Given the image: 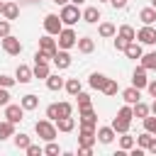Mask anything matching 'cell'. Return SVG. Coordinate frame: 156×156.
Segmentation results:
<instances>
[{
	"instance_id": "obj_1",
	"label": "cell",
	"mask_w": 156,
	"mask_h": 156,
	"mask_svg": "<svg viewBox=\"0 0 156 156\" xmlns=\"http://www.w3.org/2000/svg\"><path fill=\"white\" fill-rule=\"evenodd\" d=\"M34 132H37V136L44 139V141H54L56 134H58V129H56V124H54L51 119H39V122L34 124Z\"/></svg>"
},
{
	"instance_id": "obj_2",
	"label": "cell",
	"mask_w": 156,
	"mask_h": 156,
	"mask_svg": "<svg viewBox=\"0 0 156 156\" xmlns=\"http://www.w3.org/2000/svg\"><path fill=\"white\" fill-rule=\"evenodd\" d=\"M58 17H61V22H63L66 27H73L78 20H83V12L78 10V5H68V2H66V5L61 7V15H58Z\"/></svg>"
},
{
	"instance_id": "obj_3",
	"label": "cell",
	"mask_w": 156,
	"mask_h": 156,
	"mask_svg": "<svg viewBox=\"0 0 156 156\" xmlns=\"http://www.w3.org/2000/svg\"><path fill=\"white\" fill-rule=\"evenodd\" d=\"M76 41H78V34H76L71 27H63V29L58 32V41H56V46L68 51V49H73V46H76Z\"/></svg>"
},
{
	"instance_id": "obj_4",
	"label": "cell",
	"mask_w": 156,
	"mask_h": 156,
	"mask_svg": "<svg viewBox=\"0 0 156 156\" xmlns=\"http://www.w3.org/2000/svg\"><path fill=\"white\" fill-rule=\"evenodd\" d=\"M0 41H2V49H5V54H10V56H20V54H22V41H20L17 37L7 34V37H2Z\"/></svg>"
},
{
	"instance_id": "obj_5",
	"label": "cell",
	"mask_w": 156,
	"mask_h": 156,
	"mask_svg": "<svg viewBox=\"0 0 156 156\" xmlns=\"http://www.w3.org/2000/svg\"><path fill=\"white\" fill-rule=\"evenodd\" d=\"M5 119L12 122V124L22 122V119H24V107H22V105H12V102H7V105H5Z\"/></svg>"
},
{
	"instance_id": "obj_6",
	"label": "cell",
	"mask_w": 156,
	"mask_h": 156,
	"mask_svg": "<svg viewBox=\"0 0 156 156\" xmlns=\"http://www.w3.org/2000/svg\"><path fill=\"white\" fill-rule=\"evenodd\" d=\"M44 29H46V34H51V37L56 34V37H58V32L63 29L61 17H58V15H46V17H44Z\"/></svg>"
},
{
	"instance_id": "obj_7",
	"label": "cell",
	"mask_w": 156,
	"mask_h": 156,
	"mask_svg": "<svg viewBox=\"0 0 156 156\" xmlns=\"http://www.w3.org/2000/svg\"><path fill=\"white\" fill-rule=\"evenodd\" d=\"M51 61H54V66H56L58 71H63V68L71 66V54H68L66 49H56V54L51 56Z\"/></svg>"
},
{
	"instance_id": "obj_8",
	"label": "cell",
	"mask_w": 156,
	"mask_h": 156,
	"mask_svg": "<svg viewBox=\"0 0 156 156\" xmlns=\"http://www.w3.org/2000/svg\"><path fill=\"white\" fill-rule=\"evenodd\" d=\"M136 39H139L141 44H156V27L144 24V27L136 32Z\"/></svg>"
},
{
	"instance_id": "obj_9",
	"label": "cell",
	"mask_w": 156,
	"mask_h": 156,
	"mask_svg": "<svg viewBox=\"0 0 156 156\" xmlns=\"http://www.w3.org/2000/svg\"><path fill=\"white\" fill-rule=\"evenodd\" d=\"M95 124H98V115H95V110H93V107H85V110H80V127L95 129Z\"/></svg>"
},
{
	"instance_id": "obj_10",
	"label": "cell",
	"mask_w": 156,
	"mask_h": 156,
	"mask_svg": "<svg viewBox=\"0 0 156 156\" xmlns=\"http://www.w3.org/2000/svg\"><path fill=\"white\" fill-rule=\"evenodd\" d=\"M146 83H149V78H146V68H144V66L134 68V73H132V85L141 90V88H146Z\"/></svg>"
},
{
	"instance_id": "obj_11",
	"label": "cell",
	"mask_w": 156,
	"mask_h": 156,
	"mask_svg": "<svg viewBox=\"0 0 156 156\" xmlns=\"http://www.w3.org/2000/svg\"><path fill=\"white\" fill-rule=\"evenodd\" d=\"M98 141L95 136V129H88V127H80V136H78V146H93Z\"/></svg>"
},
{
	"instance_id": "obj_12",
	"label": "cell",
	"mask_w": 156,
	"mask_h": 156,
	"mask_svg": "<svg viewBox=\"0 0 156 156\" xmlns=\"http://www.w3.org/2000/svg\"><path fill=\"white\" fill-rule=\"evenodd\" d=\"M39 49H41V51H46V54H51V56H54V54H56V49H58V46H56V39H51V34H44V37H41V39H39Z\"/></svg>"
},
{
	"instance_id": "obj_13",
	"label": "cell",
	"mask_w": 156,
	"mask_h": 156,
	"mask_svg": "<svg viewBox=\"0 0 156 156\" xmlns=\"http://www.w3.org/2000/svg\"><path fill=\"white\" fill-rule=\"evenodd\" d=\"M15 78H17V83H29V80L34 78V73H32V68H29V66L20 63V66H17V71H15Z\"/></svg>"
},
{
	"instance_id": "obj_14",
	"label": "cell",
	"mask_w": 156,
	"mask_h": 156,
	"mask_svg": "<svg viewBox=\"0 0 156 156\" xmlns=\"http://www.w3.org/2000/svg\"><path fill=\"white\" fill-rule=\"evenodd\" d=\"M76 46H78L80 54H93V51H95V41H93V37H80V39L76 41Z\"/></svg>"
},
{
	"instance_id": "obj_15",
	"label": "cell",
	"mask_w": 156,
	"mask_h": 156,
	"mask_svg": "<svg viewBox=\"0 0 156 156\" xmlns=\"http://www.w3.org/2000/svg\"><path fill=\"white\" fill-rule=\"evenodd\" d=\"M5 20H17L20 17V7L15 2H2V12H0Z\"/></svg>"
},
{
	"instance_id": "obj_16",
	"label": "cell",
	"mask_w": 156,
	"mask_h": 156,
	"mask_svg": "<svg viewBox=\"0 0 156 156\" xmlns=\"http://www.w3.org/2000/svg\"><path fill=\"white\" fill-rule=\"evenodd\" d=\"M124 54H127V58H134V61H136V58H141V44H139L136 39H134V41H129V44L124 46Z\"/></svg>"
},
{
	"instance_id": "obj_17",
	"label": "cell",
	"mask_w": 156,
	"mask_h": 156,
	"mask_svg": "<svg viewBox=\"0 0 156 156\" xmlns=\"http://www.w3.org/2000/svg\"><path fill=\"white\" fill-rule=\"evenodd\" d=\"M95 136H98L100 144H110V141L115 139V129H112V127H100V129L95 132Z\"/></svg>"
},
{
	"instance_id": "obj_18",
	"label": "cell",
	"mask_w": 156,
	"mask_h": 156,
	"mask_svg": "<svg viewBox=\"0 0 156 156\" xmlns=\"http://www.w3.org/2000/svg\"><path fill=\"white\" fill-rule=\"evenodd\" d=\"M98 34H100L102 39H110V37H115V34H117V27H115L112 22H100V27H98Z\"/></svg>"
},
{
	"instance_id": "obj_19",
	"label": "cell",
	"mask_w": 156,
	"mask_h": 156,
	"mask_svg": "<svg viewBox=\"0 0 156 156\" xmlns=\"http://www.w3.org/2000/svg\"><path fill=\"white\" fill-rule=\"evenodd\" d=\"M20 105L24 107V112H27V110H37V107H39V98H37L34 93H29V95H22Z\"/></svg>"
},
{
	"instance_id": "obj_20",
	"label": "cell",
	"mask_w": 156,
	"mask_h": 156,
	"mask_svg": "<svg viewBox=\"0 0 156 156\" xmlns=\"http://www.w3.org/2000/svg\"><path fill=\"white\" fill-rule=\"evenodd\" d=\"M73 127H76V119H73L71 115L56 119V129H58V132H73Z\"/></svg>"
},
{
	"instance_id": "obj_21",
	"label": "cell",
	"mask_w": 156,
	"mask_h": 156,
	"mask_svg": "<svg viewBox=\"0 0 156 156\" xmlns=\"http://www.w3.org/2000/svg\"><path fill=\"white\" fill-rule=\"evenodd\" d=\"M129 124H132V119H122V117H115L110 127L115 129V134H124V132H129Z\"/></svg>"
},
{
	"instance_id": "obj_22",
	"label": "cell",
	"mask_w": 156,
	"mask_h": 156,
	"mask_svg": "<svg viewBox=\"0 0 156 156\" xmlns=\"http://www.w3.org/2000/svg\"><path fill=\"white\" fill-rule=\"evenodd\" d=\"M10 136H15V124L7 119H0V141H5Z\"/></svg>"
},
{
	"instance_id": "obj_23",
	"label": "cell",
	"mask_w": 156,
	"mask_h": 156,
	"mask_svg": "<svg viewBox=\"0 0 156 156\" xmlns=\"http://www.w3.org/2000/svg\"><path fill=\"white\" fill-rule=\"evenodd\" d=\"M90 88H95V90H102L105 88V83H107V76L105 73H90Z\"/></svg>"
},
{
	"instance_id": "obj_24",
	"label": "cell",
	"mask_w": 156,
	"mask_h": 156,
	"mask_svg": "<svg viewBox=\"0 0 156 156\" xmlns=\"http://www.w3.org/2000/svg\"><path fill=\"white\" fill-rule=\"evenodd\" d=\"M63 83H66V80H63L58 73H56V76H54V73H49V76H46V88H49V90H61V88H63Z\"/></svg>"
},
{
	"instance_id": "obj_25",
	"label": "cell",
	"mask_w": 156,
	"mask_h": 156,
	"mask_svg": "<svg viewBox=\"0 0 156 156\" xmlns=\"http://www.w3.org/2000/svg\"><path fill=\"white\" fill-rule=\"evenodd\" d=\"M122 98H124V102H127V105H134V102H139V98H141V95H139V88H134V85H132V88H127V90L122 93Z\"/></svg>"
},
{
	"instance_id": "obj_26",
	"label": "cell",
	"mask_w": 156,
	"mask_h": 156,
	"mask_svg": "<svg viewBox=\"0 0 156 156\" xmlns=\"http://www.w3.org/2000/svg\"><path fill=\"white\" fill-rule=\"evenodd\" d=\"M149 112H151V110H149V105H146V102H141V100L132 105V115H134V117H139V119H144Z\"/></svg>"
},
{
	"instance_id": "obj_27",
	"label": "cell",
	"mask_w": 156,
	"mask_h": 156,
	"mask_svg": "<svg viewBox=\"0 0 156 156\" xmlns=\"http://www.w3.org/2000/svg\"><path fill=\"white\" fill-rule=\"evenodd\" d=\"M139 20H141L144 24H154V22H156V7H144V10L139 12Z\"/></svg>"
},
{
	"instance_id": "obj_28",
	"label": "cell",
	"mask_w": 156,
	"mask_h": 156,
	"mask_svg": "<svg viewBox=\"0 0 156 156\" xmlns=\"http://www.w3.org/2000/svg\"><path fill=\"white\" fill-rule=\"evenodd\" d=\"M83 20H85L88 24H95V22L100 20V10H98V7H85V10H83Z\"/></svg>"
},
{
	"instance_id": "obj_29",
	"label": "cell",
	"mask_w": 156,
	"mask_h": 156,
	"mask_svg": "<svg viewBox=\"0 0 156 156\" xmlns=\"http://www.w3.org/2000/svg\"><path fill=\"white\" fill-rule=\"evenodd\" d=\"M63 88H66V93H68V95H73V98H76V95L80 93V80H78V78H68V80L63 83Z\"/></svg>"
},
{
	"instance_id": "obj_30",
	"label": "cell",
	"mask_w": 156,
	"mask_h": 156,
	"mask_svg": "<svg viewBox=\"0 0 156 156\" xmlns=\"http://www.w3.org/2000/svg\"><path fill=\"white\" fill-rule=\"evenodd\" d=\"M141 66H144L146 71H156V51H151V54H141Z\"/></svg>"
},
{
	"instance_id": "obj_31",
	"label": "cell",
	"mask_w": 156,
	"mask_h": 156,
	"mask_svg": "<svg viewBox=\"0 0 156 156\" xmlns=\"http://www.w3.org/2000/svg\"><path fill=\"white\" fill-rule=\"evenodd\" d=\"M134 144H136V139H134V136H129L127 132H124V134L119 136V149H122V151H129V149H132Z\"/></svg>"
},
{
	"instance_id": "obj_32",
	"label": "cell",
	"mask_w": 156,
	"mask_h": 156,
	"mask_svg": "<svg viewBox=\"0 0 156 156\" xmlns=\"http://www.w3.org/2000/svg\"><path fill=\"white\" fill-rule=\"evenodd\" d=\"M117 34H119V37H124V39H127V41H134V39H136V32H134V29H132V27H129V24H122V27H119V32H117Z\"/></svg>"
},
{
	"instance_id": "obj_33",
	"label": "cell",
	"mask_w": 156,
	"mask_h": 156,
	"mask_svg": "<svg viewBox=\"0 0 156 156\" xmlns=\"http://www.w3.org/2000/svg\"><path fill=\"white\" fill-rule=\"evenodd\" d=\"M32 73H34V78H44V80H46V76H49L51 71H49V63H37Z\"/></svg>"
},
{
	"instance_id": "obj_34",
	"label": "cell",
	"mask_w": 156,
	"mask_h": 156,
	"mask_svg": "<svg viewBox=\"0 0 156 156\" xmlns=\"http://www.w3.org/2000/svg\"><path fill=\"white\" fill-rule=\"evenodd\" d=\"M151 139H154V134L144 132V134H139V136H136V146H141V149L146 151V149H149V144H151Z\"/></svg>"
},
{
	"instance_id": "obj_35",
	"label": "cell",
	"mask_w": 156,
	"mask_h": 156,
	"mask_svg": "<svg viewBox=\"0 0 156 156\" xmlns=\"http://www.w3.org/2000/svg\"><path fill=\"white\" fill-rule=\"evenodd\" d=\"M117 90H119V85H117V80H112V78H107V83H105V88H102V93H105V95H117Z\"/></svg>"
},
{
	"instance_id": "obj_36",
	"label": "cell",
	"mask_w": 156,
	"mask_h": 156,
	"mask_svg": "<svg viewBox=\"0 0 156 156\" xmlns=\"http://www.w3.org/2000/svg\"><path fill=\"white\" fill-rule=\"evenodd\" d=\"M76 98H78V110H85V107H93V105H90V95H88V93H83V90H80V93H78Z\"/></svg>"
},
{
	"instance_id": "obj_37",
	"label": "cell",
	"mask_w": 156,
	"mask_h": 156,
	"mask_svg": "<svg viewBox=\"0 0 156 156\" xmlns=\"http://www.w3.org/2000/svg\"><path fill=\"white\" fill-rule=\"evenodd\" d=\"M44 154H46V156H58V154H61V146H58L56 141H46Z\"/></svg>"
},
{
	"instance_id": "obj_38",
	"label": "cell",
	"mask_w": 156,
	"mask_h": 156,
	"mask_svg": "<svg viewBox=\"0 0 156 156\" xmlns=\"http://www.w3.org/2000/svg\"><path fill=\"white\" fill-rule=\"evenodd\" d=\"M29 144H32V141H29L27 134H15V146H17V149H27Z\"/></svg>"
},
{
	"instance_id": "obj_39",
	"label": "cell",
	"mask_w": 156,
	"mask_h": 156,
	"mask_svg": "<svg viewBox=\"0 0 156 156\" xmlns=\"http://www.w3.org/2000/svg\"><path fill=\"white\" fill-rule=\"evenodd\" d=\"M144 129H146L149 134H156V115H154V117H149V115L144 117Z\"/></svg>"
},
{
	"instance_id": "obj_40",
	"label": "cell",
	"mask_w": 156,
	"mask_h": 156,
	"mask_svg": "<svg viewBox=\"0 0 156 156\" xmlns=\"http://www.w3.org/2000/svg\"><path fill=\"white\" fill-rule=\"evenodd\" d=\"M46 119H51V122H56V119H58V105H56V102L46 107Z\"/></svg>"
},
{
	"instance_id": "obj_41",
	"label": "cell",
	"mask_w": 156,
	"mask_h": 156,
	"mask_svg": "<svg viewBox=\"0 0 156 156\" xmlns=\"http://www.w3.org/2000/svg\"><path fill=\"white\" fill-rule=\"evenodd\" d=\"M73 112V105L71 102H58V117H68Z\"/></svg>"
},
{
	"instance_id": "obj_42",
	"label": "cell",
	"mask_w": 156,
	"mask_h": 156,
	"mask_svg": "<svg viewBox=\"0 0 156 156\" xmlns=\"http://www.w3.org/2000/svg\"><path fill=\"white\" fill-rule=\"evenodd\" d=\"M17 83V78H12V76H5V73H0V88H12Z\"/></svg>"
},
{
	"instance_id": "obj_43",
	"label": "cell",
	"mask_w": 156,
	"mask_h": 156,
	"mask_svg": "<svg viewBox=\"0 0 156 156\" xmlns=\"http://www.w3.org/2000/svg\"><path fill=\"white\" fill-rule=\"evenodd\" d=\"M34 61H37V63H49V61H51V54H46V51L39 49V51L34 54Z\"/></svg>"
},
{
	"instance_id": "obj_44",
	"label": "cell",
	"mask_w": 156,
	"mask_h": 156,
	"mask_svg": "<svg viewBox=\"0 0 156 156\" xmlns=\"http://www.w3.org/2000/svg\"><path fill=\"white\" fill-rule=\"evenodd\" d=\"M117 117H122V119H132V117H134V115H132V105H124V107H119Z\"/></svg>"
},
{
	"instance_id": "obj_45",
	"label": "cell",
	"mask_w": 156,
	"mask_h": 156,
	"mask_svg": "<svg viewBox=\"0 0 156 156\" xmlns=\"http://www.w3.org/2000/svg\"><path fill=\"white\" fill-rule=\"evenodd\" d=\"M24 151H27L29 156H41V154H44V149H41L39 144H29V146H27Z\"/></svg>"
},
{
	"instance_id": "obj_46",
	"label": "cell",
	"mask_w": 156,
	"mask_h": 156,
	"mask_svg": "<svg viewBox=\"0 0 156 156\" xmlns=\"http://www.w3.org/2000/svg\"><path fill=\"white\" fill-rule=\"evenodd\" d=\"M127 44H129V41H127L124 37H119V34L115 37V49H117V51H124V46H127Z\"/></svg>"
},
{
	"instance_id": "obj_47",
	"label": "cell",
	"mask_w": 156,
	"mask_h": 156,
	"mask_svg": "<svg viewBox=\"0 0 156 156\" xmlns=\"http://www.w3.org/2000/svg\"><path fill=\"white\" fill-rule=\"evenodd\" d=\"M10 34V20H0V39Z\"/></svg>"
},
{
	"instance_id": "obj_48",
	"label": "cell",
	"mask_w": 156,
	"mask_h": 156,
	"mask_svg": "<svg viewBox=\"0 0 156 156\" xmlns=\"http://www.w3.org/2000/svg\"><path fill=\"white\" fill-rule=\"evenodd\" d=\"M10 102V93H7V88H0V107H5Z\"/></svg>"
},
{
	"instance_id": "obj_49",
	"label": "cell",
	"mask_w": 156,
	"mask_h": 156,
	"mask_svg": "<svg viewBox=\"0 0 156 156\" xmlns=\"http://www.w3.org/2000/svg\"><path fill=\"white\" fill-rule=\"evenodd\" d=\"M110 5H112L115 10H124V7H127V0H110Z\"/></svg>"
},
{
	"instance_id": "obj_50",
	"label": "cell",
	"mask_w": 156,
	"mask_h": 156,
	"mask_svg": "<svg viewBox=\"0 0 156 156\" xmlns=\"http://www.w3.org/2000/svg\"><path fill=\"white\" fill-rule=\"evenodd\" d=\"M93 154V146H78V156H90Z\"/></svg>"
},
{
	"instance_id": "obj_51",
	"label": "cell",
	"mask_w": 156,
	"mask_h": 156,
	"mask_svg": "<svg viewBox=\"0 0 156 156\" xmlns=\"http://www.w3.org/2000/svg\"><path fill=\"white\" fill-rule=\"evenodd\" d=\"M146 90L151 93V98H156V80H149L146 83Z\"/></svg>"
},
{
	"instance_id": "obj_52",
	"label": "cell",
	"mask_w": 156,
	"mask_h": 156,
	"mask_svg": "<svg viewBox=\"0 0 156 156\" xmlns=\"http://www.w3.org/2000/svg\"><path fill=\"white\" fill-rule=\"evenodd\" d=\"M146 151H151V154H156V136L151 139V144H149V149H146Z\"/></svg>"
},
{
	"instance_id": "obj_53",
	"label": "cell",
	"mask_w": 156,
	"mask_h": 156,
	"mask_svg": "<svg viewBox=\"0 0 156 156\" xmlns=\"http://www.w3.org/2000/svg\"><path fill=\"white\" fill-rule=\"evenodd\" d=\"M54 2H56V5H61V7H63V5H66V2H68V0H54Z\"/></svg>"
},
{
	"instance_id": "obj_54",
	"label": "cell",
	"mask_w": 156,
	"mask_h": 156,
	"mask_svg": "<svg viewBox=\"0 0 156 156\" xmlns=\"http://www.w3.org/2000/svg\"><path fill=\"white\" fill-rule=\"evenodd\" d=\"M149 110H151V112H154V115H156V100H154V102H151V107H149Z\"/></svg>"
},
{
	"instance_id": "obj_55",
	"label": "cell",
	"mask_w": 156,
	"mask_h": 156,
	"mask_svg": "<svg viewBox=\"0 0 156 156\" xmlns=\"http://www.w3.org/2000/svg\"><path fill=\"white\" fill-rule=\"evenodd\" d=\"M71 2H73V5H83L85 0H71Z\"/></svg>"
},
{
	"instance_id": "obj_56",
	"label": "cell",
	"mask_w": 156,
	"mask_h": 156,
	"mask_svg": "<svg viewBox=\"0 0 156 156\" xmlns=\"http://www.w3.org/2000/svg\"><path fill=\"white\" fill-rule=\"evenodd\" d=\"M151 5H154V7H156V0H151Z\"/></svg>"
},
{
	"instance_id": "obj_57",
	"label": "cell",
	"mask_w": 156,
	"mask_h": 156,
	"mask_svg": "<svg viewBox=\"0 0 156 156\" xmlns=\"http://www.w3.org/2000/svg\"><path fill=\"white\" fill-rule=\"evenodd\" d=\"M100 2H110V0H100Z\"/></svg>"
},
{
	"instance_id": "obj_58",
	"label": "cell",
	"mask_w": 156,
	"mask_h": 156,
	"mask_svg": "<svg viewBox=\"0 0 156 156\" xmlns=\"http://www.w3.org/2000/svg\"><path fill=\"white\" fill-rule=\"evenodd\" d=\"M0 12H2V2H0Z\"/></svg>"
}]
</instances>
